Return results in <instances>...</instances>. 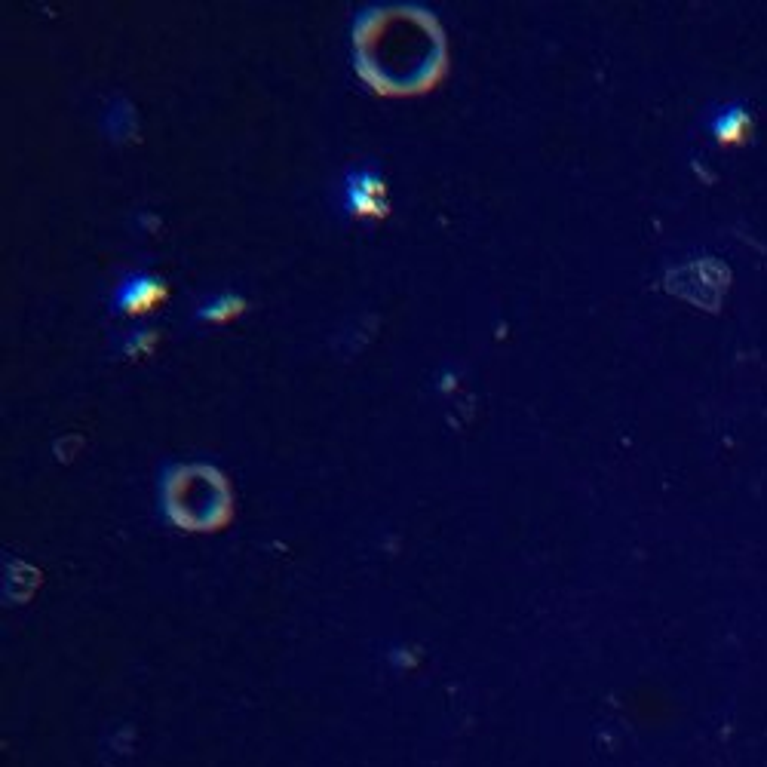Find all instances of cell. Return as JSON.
<instances>
[{
  "label": "cell",
  "mask_w": 767,
  "mask_h": 767,
  "mask_svg": "<svg viewBox=\"0 0 767 767\" xmlns=\"http://www.w3.org/2000/svg\"><path fill=\"white\" fill-rule=\"evenodd\" d=\"M341 206L353 215H381L384 212V182L375 163H359L347 169L341 182Z\"/></svg>",
  "instance_id": "obj_1"
},
{
  "label": "cell",
  "mask_w": 767,
  "mask_h": 767,
  "mask_svg": "<svg viewBox=\"0 0 767 767\" xmlns=\"http://www.w3.org/2000/svg\"><path fill=\"white\" fill-rule=\"evenodd\" d=\"M160 295H163V286H160L154 277L132 274V277H126V280L117 286V292H114V310L135 313V310H142V307H151Z\"/></svg>",
  "instance_id": "obj_2"
},
{
  "label": "cell",
  "mask_w": 767,
  "mask_h": 767,
  "mask_svg": "<svg viewBox=\"0 0 767 767\" xmlns=\"http://www.w3.org/2000/svg\"><path fill=\"white\" fill-rule=\"evenodd\" d=\"M749 123H752V117H749V111H746V105H740V102H731V105H725V108H718L715 114H712V135L718 142H725V145H731V142H740L743 135H746V129H749Z\"/></svg>",
  "instance_id": "obj_3"
},
{
  "label": "cell",
  "mask_w": 767,
  "mask_h": 767,
  "mask_svg": "<svg viewBox=\"0 0 767 767\" xmlns=\"http://www.w3.org/2000/svg\"><path fill=\"white\" fill-rule=\"evenodd\" d=\"M243 307V301L240 298H234V295H221V298H209V301H203L200 304V310H197V317L200 320H228V317H234V313Z\"/></svg>",
  "instance_id": "obj_4"
},
{
  "label": "cell",
  "mask_w": 767,
  "mask_h": 767,
  "mask_svg": "<svg viewBox=\"0 0 767 767\" xmlns=\"http://www.w3.org/2000/svg\"><path fill=\"white\" fill-rule=\"evenodd\" d=\"M105 129L111 132V135H123V132H129L132 129V111H129V105H114L111 108V117H105Z\"/></svg>",
  "instance_id": "obj_5"
}]
</instances>
